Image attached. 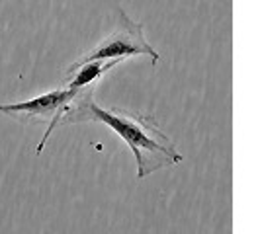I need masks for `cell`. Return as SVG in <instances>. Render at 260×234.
Segmentation results:
<instances>
[{
    "label": "cell",
    "instance_id": "6da1fadb",
    "mask_svg": "<svg viewBox=\"0 0 260 234\" xmlns=\"http://www.w3.org/2000/svg\"><path fill=\"white\" fill-rule=\"evenodd\" d=\"M104 123L121 137L137 162V180L155 174L162 168H170L182 162L184 156L178 152L174 141L156 123L145 115L133 113L121 107H102L94 102V84L86 86L77 102L61 117V125L71 123Z\"/></svg>",
    "mask_w": 260,
    "mask_h": 234
},
{
    "label": "cell",
    "instance_id": "7a4b0ae2",
    "mask_svg": "<svg viewBox=\"0 0 260 234\" xmlns=\"http://www.w3.org/2000/svg\"><path fill=\"white\" fill-rule=\"evenodd\" d=\"M84 88H57L47 94H41L34 100H27V102H18V104H0V113L6 117H12L16 121H22V123H43L47 121V129L43 139L38 144V154H41L43 146L47 143V139L51 137V133L61 123V117L69 111V107L77 102V98L82 94Z\"/></svg>",
    "mask_w": 260,
    "mask_h": 234
},
{
    "label": "cell",
    "instance_id": "3957f363",
    "mask_svg": "<svg viewBox=\"0 0 260 234\" xmlns=\"http://www.w3.org/2000/svg\"><path fill=\"white\" fill-rule=\"evenodd\" d=\"M133 55H147L153 63L158 61V53L151 47V43L145 39L143 26L135 24L123 10H119V24L116 31L110 33L106 39H102L96 47H92L88 53H84L77 63L69 66L67 72L75 70L77 66L90 63V61H112V59H127Z\"/></svg>",
    "mask_w": 260,
    "mask_h": 234
},
{
    "label": "cell",
    "instance_id": "277c9868",
    "mask_svg": "<svg viewBox=\"0 0 260 234\" xmlns=\"http://www.w3.org/2000/svg\"><path fill=\"white\" fill-rule=\"evenodd\" d=\"M119 63V59H112V61H90V63H84V65L77 66L75 70L67 72V76H73L71 82L67 86L71 88H86V86H92L98 78L104 74L106 70L114 68V66Z\"/></svg>",
    "mask_w": 260,
    "mask_h": 234
}]
</instances>
